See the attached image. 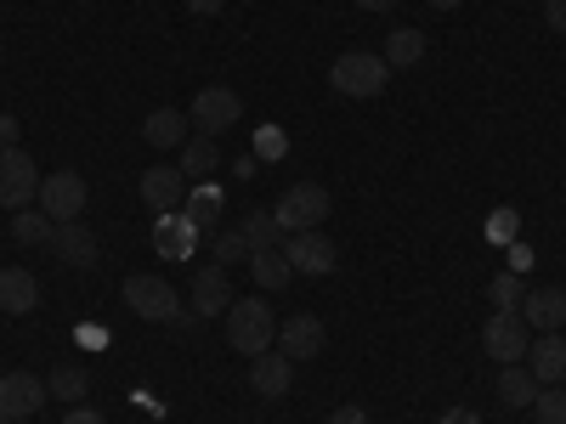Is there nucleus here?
<instances>
[{"label": "nucleus", "instance_id": "f257e3e1", "mask_svg": "<svg viewBox=\"0 0 566 424\" xmlns=\"http://www.w3.org/2000/svg\"><path fill=\"white\" fill-rule=\"evenodd\" d=\"M227 346L244 351V357H261V351L277 346V317L261 295H244V300L227 306Z\"/></svg>", "mask_w": 566, "mask_h": 424}, {"label": "nucleus", "instance_id": "f03ea898", "mask_svg": "<svg viewBox=\"0 0 566 424\" xmlns=\"http://www.w3.org/2000/svg\"><path fill=\"white\" fill-rule=\"evenodd\" d=\"M328 85H335L340 97H380V91L391 85V63L374 57V52H346V57H335V68H328Z\"/></svg>", "mask_w": 566, "mask_h": 424}, {"label": "nucleus", "instance_id": "7ed1b4c3", "mask_svg": "<svg viewBox=\"0 0 566 424\" xmlns=\"http://www.w3.org/2000/svg\"><path fill=\"white\" fill-rule=\"evenodd\" d=\"M125 306H130L136 317H148V322H187L181 295L170 289L165 277H148V272H130V277H125Z\"/></svg>", "mask_w": 566, "mask_h": 424}, {"label": "nucleus", "instance_id": "20e7f679", "mask_svg": "<svg viewBox=\"0 0 566 424\" xmlns=\"http://www.w3.org/2000/svg\"><path fill=\"white\" fill-rule=\"evenodd\" d=\"M277 226L283 232H312V226H323V215H328V187H317V181H295L290 193L277 199Z\"/></svg>", "mask_w": 566, "mask_h": 424}, {"label": "nucleus", "instance_id": "39448f33", "mask_svg": "<svg viewBox=\"0 0 566 424\" xmlns=\"http://www.w3.org/2000/svg\"><path fill=\"white\" fill-rule=\"evenodd\" d=\"M40 170L23 148H0V204L7 210H23L29 199H40Z\"/></svg>", "mask_w": 566, "mask_h": 424}, {"label": "nucleus", "instance_id": "423d86ee", "mask_svg": "<svg viewBox=\"0 0 566 424\" xmlns=\"http://www.w3.org/2000/svg\"><path fill=\"white\" fill-rule=\"evenodd\" d=\"M244 119V103H239V91H227V85H205L199 97H193V125L199 136H221Z\"/></svg>", "mask_w": 566, "mask_h": 424}, {"label": "nucleus", "instance_id": "0eeeda50", "mask_svg": "<svg viewBox=\"0 0 566 424\" xmlns=\"http://www.w3.org/2000/svg\"><path fill=\"white\" fill-rule=\"evenodd\" d=\"M482 346H488V357L493 362H527V322H522V311H499V317H488V328H482Z\"/></svg>", "mask_w": 566, "mask_h": 424}, {"label": "nucleus", "instance_id": "6e6552de", "mask_svg": "<svg viewBox=\"0 0 566 424\" xmlns=\"http://www.w3.org/2000/svg\"><path fill=\"white\" fill-rule=\"evenodd\" d=\"M277 346H283V357H290V362H312V357H323V346H328V328H323L312 311H295V317L277 322Z\"/></svg>", "mask_w": 566, "mask_h": 424}, {"label": "nucleus", "instance_id": "1a4fd4ad", "mask_svg": "<svg viewBox=\"0 0 566 424\" xmlns=\"http://www.w3.org/2000/svg\"><path fill=\"white\" fill-rule=\"evenodd\" d=\"M40 210L52 215L57 226H63V221H80V210H85V176H74V170L45 176V181H40Z\"/></svg>", "mask_w": 566, "mask_h": 424}, {"label": "nucleus", "instance_id": "9d476101", "mask_svg": "<svg viewBox=\"0 0 566 424\" xmlns=\"http://www.w3.org/2000/svg\"><path fill=\"white\" fill-rule=\"evenodd\" d=\"M45 380H34V373H7L0 380V418L7 424H18V418H34L40 407H45Z\"/></svg>", "mask_w": 566, "mask_h": 424}, {"label": "nucleus", "instance_id": "9b49d317", "mask_svg": "<svg viewBox=\"0 0 566 424\" xmlns=\"http://www.w3.org/2000/svg\"><path fill=\"white\" fill-rule=\"evenodd\" d=\"M283 255H290V266L306 272V277H328V272H335V244H328L317 226H312V232H295Z\"/></svg>", "mask_w": 566, "mask_h": 424}, {"label": "nucleus", "instance_id": "f8f14e48", "mask_svg": "<svg viewBox=\"0 0 566 424\" xmlns=\"http://www.w3.org/2000/svg\"><path fill=\"white\" fill-rule=\"evenodd\" d=\"M250 385H255V396H290V385H295V362L283 357V351H261V357H250Z\"/></svg>", "mask_w": 566, "mask_h": 424}, {"label": "nucleus", "instance_id": "ddd939ff", "mask_svg": "<svg viewBox=\"0 0 566 424\" xmlns=\"http://www.w3.org/2000/svg\"><path fill=\"white\" fill-rule=\"evenodd\" d=\"M181 199H187V176H181L176 165H154L148 176H142V204H148V210L170 215Z\"/></svg>", "mask_w": 566, "mask_h": 424}, {"label": "nucleus", "instance_id": "4468645a", "mask_svg": "<svg viewBox=\"0 0 566 424\" xmlns=\"http://www.w3.org/2000/svg\"><path fill=\"white\" fill-rule=\"evenodd\" d=\"M227 306H232L227 266H199L193 272V317H227Z\"/></svg>", "mask_w": 566, "mask_h": 424}, {"label": "nucleus", "instance_id": "2eb2a0df", "mask_svg": "<svg viewBox=\"0 0 566 424\" xmlns=\"http://www.w3.org/2000/svg\"><path fill=\"white\" fill-rule=\"evenodd\" d=\"M52 250H57V261H69L74 272H91V266H97V239H91L85 221H63V226L52 232Z\"/></svg>", "mask_w": 566, "mask_h": 424}, {"label": "nucleus", "instance_id": "dca6fc26", "mask_svg": "<svg viewBox=\"0 0 566 424\" xmlns=\"http://www.w3.org/2000/svg\"><path fill=\"white\" fill-rule=\"evenodd\" d=\"M34 306H40V283H34V272H23V266H7V272H0V311L29 317Z\"/></svg>", "mask_w": 566, "mask_h": 424}, {"label": "nucleus", "instance_id": "f3484780", "mask_svg": "<svg viewBox=\"0 0 566 424\" xmlns=\"http://www.w3.org/2000/svg\"><path fill=\"white\" fill-rule=\"evenodd\" d=\"M522 322L544 328V335H560L566 328V289H538L522 300Z\"/></svg>", "mask_w": 566, "mask_h": 424}, {"label": "nucleus", "instance_id": "a211bd4d", "mask_svg": "<svg viewBox=\"0 0 566 424\" xmlns=\"http://www.w3.org/2000/svg\"><path fill=\"white\" fill-rule=\"evenodd\" d=\"M527 368L538 385H560L566 380V340L560 335H544L538 346H527Z\"/></svg>", "mask_w": 566, "mask_h": 424}, {"label": "nucleus", "instance_id": "6ab92c4d", "mask_svg": "<svg viewBox=\"0 0 566 424\" xmlns=\"http://www.w3.org/2000/svg\"><path fill=\"white\" fill-rule=\"evenodd\" d=\"M216 165H221V148H216V136H187L181 141V176H193V181H205V176H216Z\"/></svg>", "mask_w": 566, "mask_h": 424}, {"label": "nucleus", "instance_id": "aec40b11", "mask_svg": "<svg viewBox=\"0 0 566 424\" xmlns=\"http://www.w3.org/2000/svg\"><path fill=\"white\" fill-rule=\"evenodd\" d=\"M533 396H538L533 368H527V362H510V368L499 373V402H504V407H533Z\"/></svg>", "mask_w": 566, "mask_h": 424}, {"label": "nucleus", "instance_id": "412c9836", "mask_svg": "<svg viewBox=\"0 0 566 424\" xmlns=\"http://www.w3.org/2000/svg\"><path fill=\"white\" fill-rule=\"evenodd\" d=\"M142 136H148L154 148H181V141H187V114H176V108H154L148 125H142Z\"/></svg>", "mask_w": 566, "mask_h": 424}, {"label": "nucleus", "instance_id": "4be33fe9", "mask_svg": "<svg viewBox=\"0 0 566 424\" xmlns=\"http://www.w3.org/2000/svg\"><path fill=\"white\" fill-rule=\"evenodd\" d=\"M239 232H244L250 255H261V250H277V239H283V226H277V215H272V210H250Z\"/></svg>", "mask_w": 566, "mask_h": 424}, {"label": "nucleus", "instance_id": "5701e85b", "mask_svg": "<svg viewBox=\"0 0 566 424\" xmlns=\"http://www.w3.org/2000/svg\"><path fill=\"white\" fill-rule=\"evenodd\" d=\"M250 272H255L261 289H283V283L295 277V266H290V255H283V250H261V255H250Z\"/></svg>", "mask_w": 566, "mask_h": 424}, {"label": "nucleus", "instance_id": "b1692460", "mask_svg": "<svg viewBox=\"0 0 566 424\" xmlns=\"http://www.w3.org/2000/svg\"><path fill=\"white\" fill-rule=\"evenodd\" d=\"M193 244H199V226L187 215H165L159 221V250L165 255H193Z\"/></svg>", "mask_w": 566, "mask_h": 424}, {"label": "nucleus", "instance_id": "393cba45", "mask_svg": "<svg viewBox=\"0 0 566 424\" xmlns=\"http://www.w3.org/2000/svg\"><path fill=\"white\" fill-rule=\"evenodd\" d=\"M424 57V34L419 29H391V40H386V63L391 68H413Z\"/></svg>", "mask_w": 566, "mask_h": 424}, {"label": "nucleus", "instance_id": "a878e982", "mask_svg": "<svg viewBox=\"0 0 566 424\" xmlns=\"http://www.w3.org/2000/svg\"><path fill=\"white\" fill-rule=\"evenodd\" d=\"M52 232H57V221L52 215H23V210H12V239L18 244H52Z\"/></svg>", "mask_w": 566, "mask_h": 424}, {"label": "nucleus", "instance_id": "bb28decb", "mask_svg": "<svg viewBox=\"0 0 566 424\" xmlns=\"http://www.w3.org/2000/svg\"><path fill=\"white\" fill-rule=\"evenodd\" d=\"M45 391L63 396V402H80V396L91 391V373H85V368H57L52 380H45Z\"/></svg>", "mask_w": 566, "mask_h": 424}, {"label": "nucleus", "instance_id": "cd10ccee", "mask_svg": "<svg viewBox=\"0 0 566 424\" xmlns=\"http://www.w3.org/2000/svg\"><path fill=\"white\" fill-rule=\"evenodd\" d=\"M533 413H538V424H566V385H538Z\"/></svg>", "mask_w": 566, "mask_h": 424}, {"label": "nucleus", "instance_id": "c85d7f7f", "mask_svg": "<svg viewBox=\"0 0 566 424\" xmlns=\"http://www.w3.org/2000/svg\"><path fill=\"white\" fill-rule=\"evenodd\" d=\"M488 295H493V306H499V311H515V306L527 300V289H522V277H515V272H499Z\"/></svg>", "mask_w": 566, "mask_h": 424}, {"label": "nucleus", "instance_id": "c756f323", "mask_svg": "<svg viewBox=\"0 0 566 424\" xmlns=\"http://www.w3.org/2000/svg\"><path fill=\"white\" fill-rule=\"evenodd\" d=\"M216 215H221V193H216V187L193 193V204H187V221H193L199 232H210V226H216Z\"/></svg>", "mask_w": 566, "mask_h": 424}, {"label": "nucleus", "instance_id": "7c9ffc66", "mask_svg": "<svg viewBox=\"0 0 566 424\" xmlns=\"http://www.w3.org/2000/svg\"><path fill=\"white\" fill-rule=\"evenodd\" d=\"M232 261H250L244 232H216V266H232Z\"/></svg>", "mask_w": 566, "mask_h": 424}, {"label": "nucleus", "instance_id": "2f4dec72", "mask_svg": "<svg viewBox=\"0 0 566 424\" xmlns=\"http://www.w3.org/2000/svg\"><path fill=\"white\" fill-rule=\"evenodd\" d=\"M544 23H549L555 34H566V0H544Z\"/></svg>", "mask_w": 566, "mask_h": 424}, {"label": "nucleus", "instance_id": "473e14b6", "mask_svg": "<svg viewBox=\"0 0 566 424\" xmlns=\"http://www.w3.org/2000/svg\"><path fill=\"white\" fill-rule=\"evenodd\" d=\"M328 424H368V413H363L357 402H346V407H335V413H328Z\"/></svg>", "mask_w": 566, "mask_h": 424}, {"label": "nucleus", "instance_id": "72a5a7b5", "mask_svg": "<svg viewBox=\"0 0 566 424\" xmlns=\"http://www.w3.org/2000/svg\"><path fill=\"white\" fill-rule=\"evenodd\" d=\"M63 424H108V418H103L97 407H69V418H63Z\"/></svg>", "mask_w": 566, "mask_h": 424}, {"label": "nucleus", "instance_id": "f704fd0d", "mask_svg": "<svg viewBox=\"0 0 566 424\" xmlns=\"http://www.w3.org/2000/svg\"><path fill=\"white\" fill-rule=\"evenodd\" d=\"M227 7V0H187V12H199V18H216Z\"/></svg>", "mask_w": 566, "mask_h": 424}, {"label": "nucleus", "instance_id": "c9c22d12", "mask_svg": "<svg viewBox=\"0 0 566 424\" xmlns=\"http://www.w3.org/2000/svg\"><path fill=\"white\" fill-rule=\"evenodd\" d=\"M352 7H363V12H391V7H402V0H352Z\"/></svg>", "mask_w": 566, "mask_h": 424}, {"label": "nucleus", "instance_id": "e433bc0d", "mask_svg": "<svg viewBox=\"0 0 566 424\" xmlns=\"http://www.w3.org/2000/svg\"><path fill=\"white\" fill-rule=\"evenodd\" d=\"M0 148H18V125L12 119H0Z\"/></svg>", "mask_w": 566, "mask_h": 424}, {"label": "nucleus", "instance_id": "4c0bfd02", "mask_svg": "<svg viewBox=\"0 0 566 424\" xmlns=\"http://www.w3.org/2000/svg\"><path fill=\"white\" fill-rule=\"evenodd\" d=\"M442 424H482V418H476V413H470V407H453V413H448Z\"/></svg>", "mask_w": 566, "mask_h": 424}, {"label": "nucleus", "instance_id": "58836bf2", "mask_svg": "<svg viewBox=\"0 0 566 424\" xmlns=\"http://www.w3.org/2000/svg\"><path fill=\"white\" fill-rule=\"evenodd\" d=\"M431 7H442V12H448V7H459V0H431Z\"/></svg>", "mask_w": 566, "mask_h": 424}, {"label": "nucleus", "instance_id": "ea45409f", "mask_svg": "<svg viewBox=\"0 0 566 424\" xmlns=\"http://www.w3.org/2000/svg\"><path fill=\"white\" fill-rule=\"evenodd\" d=\"M0 424H7V418H0Z\"/></svg>", "mask_w": 566, "mask_h": 424}, {"label": "nucleus", "instance_id": "a19ab883", "mask_svg": "<svg viewBox=\"0 0 566 424\" xmlns=\"http://www.w3.org/2000/svg\"><path fill=\"white\" fill-rule=\"evenodd\" d=\"M0 57H7V52H0Z\"/></svg>", "mask_w": 566, "mask_h": 424}, {"label": "nucleus", "instance_id": "79ce46f5", "mask_svg": "<svg viewBox=\"0 0 566 424\" xmlns=\"http://www.w3.org/2000/svg\"><path fill=\"white\" fill-rule=\"evenodd\" d=\"M560 385H566V380H560Z\"/></svg>", "mask_w": 566, "mask_h": 424}]
</instances>
